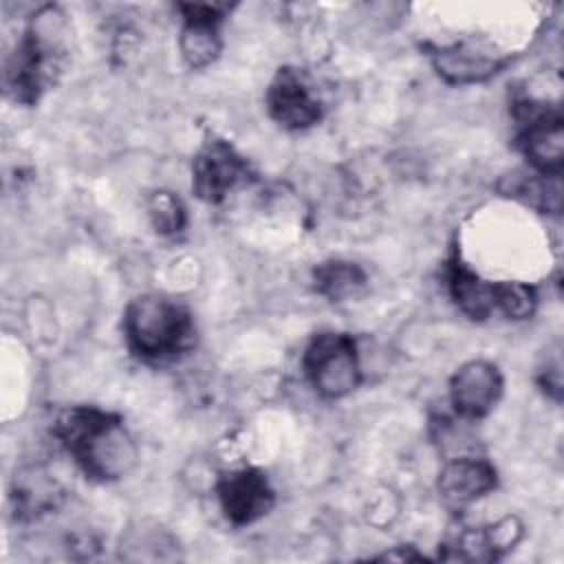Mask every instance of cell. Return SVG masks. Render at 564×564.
<instances>
[{
  "instance_id": "1",
  "label": "cell",
  "mask_w": 564,
  "mask_h": 564,
  "mask_svg": "<svg viewBox=\"0 0 564 564\" xmlns=\"http://www.w3.org/2000/svg\"><path fill=\"white\" fill-rule=\"evenodd\" d=\"M53 434L90 480L112 482L137 465V443L112 410L70 405L57 414Z\"/></svg>"
},
{
  "instance_id": "2",
  "label": "cell",
  "mask_w": 564,
  "mask_h": 564,
  "mask_svg": "<svg viewBox=\"0 0 564 564\" xmlns=\"http://www.w3.org/2000/svg\"><path fill=\"white\" fill-rule=\"evenodd\" d=\"M121 326L128 350L145 364H170L187 355L196 341L189 308L165 293L132 297L123 308Z\"/></svg>"
},
{
  "instance_id": "3",
  "label": "cell",
  "mask_w": 564,
  "mask_h": 564,
  "mask_svg": "<svg viewBox=\"0 0 564 564\" xmlns=\"http://www.w3.org/2000/svg\"><path fill=\"white\" fill-rule=\"evenodd\" d=\"M59 7L44 4L26 24L4 64L7 95L22 106H33L53 84L62 62L64 20Z\"/></svg>"
},
{
  "instance_id": "4",
  "label": "cell",
  "mask_w": 564,
  "mask_h": 564,
  "mask_svg": "<svg viewBox=\"0 0 564 564\" xmlns=\"http://www.w3.org/2000/svg\"><path fill=\"white\" fill-rule=\"evenodd\" d=\"M302 370L322 399L335 401L348 397L364 379L355 337L341 330L313 335L302 355Z\"/></svg>"
},
{
  "instance_id": "5",
  "label": "cell",
  "mask_w": 564,
  "mask_h": 564,
  "mask_svg": "<svg viewBox=\"0 0 564 564\" xmlns=\"http://www.w3.org/2000/svg\"><path fill=\"white\" fill-rule=\"evenodd\" d=\"M511 117L516 121V145L529 167L544 176H560L564 163L560 106L535 97H518L511 104Z\"/></svg>"
},
{
  "instance_id": "6",
  "label": "cell",
  "mask_w": 564,
  "mask_h": 564,
  "mask_svg": "<svg viewBox=\"0 0 564 564\" xmlns=\"http://www.w3.org/2000/svg\"><path fill=\"white\" fill-rule=\"evenodd\" d=\"M253 178L249 161L225 139H207L192 161V189L209 205L223 203L229 192Z\"/></svg>"
},
{
  "instance_id": "7",
  "label": "cell",
  "mask_w": 564,
  "mask_h": 564,
  "mask_svg": "<svg viewBox=\"0 0 564 564\" xmlns=\"http://www.w3.org/2000/svg\"><path fill=\"white\" fill-rule=\"evenodd\" d=\"M264 104L269 117L291 132L313 128L324 117L322 99L317 97L308 75L297 66H282L275 70L267 88Z\"/></svg>"
},
{
  "instance_id": "8",
  "label": "cell",
  "mask_w": 564,
  "mask_h": 564,
  "mask_svg": "<svg viewBox=\"0 0 564 564\" xmlns=\"http://www.w3.org/2000/svg\"><path fill=\"white\" fill-rule=\"evenodd\" d=\"M425 53L436 75L449 86L482 84L496 77L509 62L482 40H458L452 44H425Z\"/></svg>"
},
{
  "instance_id": "9",
  "label": "cell",
  "mask_w": 564,
  "mask_h": 564,
  "mask_svg": "<svg viewBox=\"0 0 564 564\" xmlns=\"http://www.w3.org/2000/svg\"><path fill=\"white\" fill-rule=\"evenodd\" d=\"M236 4L229 2H178L181 33L178 51L189 68H205L218 59L223 51L220 24Z\"/></svg>"
},
{
  "instance_id": "10",
  "label": "cell",
  "mask_w": 564,
  "mask_h": 564,
  "mask_svg": "<svg viewBox=\"0 0 564 564\" xmlns=\"http://www.w3.org/2000/svg\"><path fill=\"white\" fill-rule=\"evenodd\" d=\"M216 496L225 518L236 527L260 520L275 505V491L267 474L258 467L223 471L216 480Z\"/></svg>"
},
{
  "instance_id": "11",
  "label": "cell",
  "mask_w": 564,
  "mask_h": 564,
  "mask_svg": "<svg viewBox=\"0 0 564 564\" xmlns=\"http://www.w3.org/2000/svg\"><path fill=\"white\" fill-rule=\"evenodd\" d=\"M505 390L502 372L487 359H469L449 377V403L465 421L487 416Z\"/></svg>"
},
{
  "instance_id": "12",
  "label": "cell",
  "mask_w": 564,
  "mask_h": 564,
  "mask_svg": "<svg viewBox=\"0 0 564 564\" xmlns=\"http://www.w3.org/2000/svg\"><path fill=\"white\" fill-rule=\"evenodd\" d=\"M498 487L496 467L480 456L449 458L436 480L438 498L452 513H463L469 505Z\"/></svg>"
},
{
  "instance_id": "13",
  "label": "cell",
  "mask_w": 564,
  "mask_h": 564,
  "mask_svg": "<svg viewBox=\"0 0 564 564\" xmlns=\"http://www.w3.org/2000/svg\"><path fill=\"white\" fill-rule=\"evenodd\" d=\"M445 282L449 297L474 322H485L494 313H498V295L500 282L482 280L476 271H471L460 256H452L445 267Z\"/></svg>"
},
{
  "instance_id": "14",
  "label": "cell",
  "mask_w": 564,
  "mask_h": 564,
  "mask_svg": "<svg viewBox=\"0 0 564 564\" xmlns=\"http://www.w3.org/2000/svg\"><path fill=\"white\" fill-rule=\"evenodd\" d=\"M11 500L18 520H37L40 516L53 511L59 505L62 491L51 474L40 467H31L26 471H20V476L15 474Z\"/></svg>"
},
{
  "instance_id": "15",
  "label": "cell",
  "mask_w": 564,
  "mask_h": 564,
  "mask_svg": "<svg viewBox=\"0 0 564 564\" xmlns=\"http://www.w3.org/2000/svg\"><path fill=\"white\" fill-rule=\"evenodd\" d=\"M505 196L522 200L540 212L557 214L562 209V185L560 176H544L538 172H513L498 185Z\"/></svg>"
},
{
  "instance_id": "16",
  "label": "cell",
  "mask_w": 564,
  "mask_h": 564,
  "mask_svg": "<svg viewBox=\"0 0 564 564\" xmlns=\"http://www.w3.org/2000/svg\"><path fill=\"white\" fill-rule=\"evenodd\" d=\"M311 280L317 295L326 297L328 302H344L366 286L368 275L364 267L352 260L330 258L313 269Z\"/></svg>"
},
{
  "instance_id": "17",
  "label": "cell",
  "mask_w": 564,
  "mask_h": 564,
  "mask_svg": "<svg viewBox=\"0 0 564 564\" xmlns=\"http://www.w3.org/2000/svg\"><path fill=\"white\" fill-rule=\"evenodd\" d=\"M148 216L156 234L178 236L187 227V209L183 200L167 189H159L148 198Z\"/></svg>"
},
{
  "instance_id": "18",
  "label": "cell",
  "mask_w": 564,
  "mask_h": 564,
  "mask_svg": "<svg viewBox=\"0 0 564 564\" xmlns=\"http://www.w3.org/2000/svg\"><path fill=\"white\" fill-rule=\"evenodd\" d=\"M538 308V291L524 282H500L498 313L507 319H529Z\"/></svg>"
},
{
  "instance_id": "19",
  "label": "cell",
  "mask_w": 564,
  "mask_h": 564,
  "mask_svg": "<svg viewBox=\"0 0 564 564\" xmlns=\"http://www.w3.org/2000/svg\"><path fill=\"white\" fill-rule=\"evenodd\" d=\"M538 383H540V388H542L553 401H560V397H562V364H560V357H555L551 364H546V366L540 370Z\"/></svg>"
},
{
  "instance_id": "20",
  "label": "cell",
  "mask_w": 564,
  "mask_h": 564,
  "mask_svg": "<svg viewBox=\"0 0 564 564\" xmlns=\"http://www.w3.org/2000/svg\"><path fill=\"white\" fill-rule=\"evenodd\" d=\"M377 560H423L421 553H416L412 546H397L394 551H386L383 555H377Z\"/></svg>"
}]
</instances>
